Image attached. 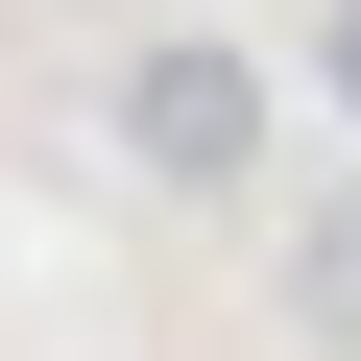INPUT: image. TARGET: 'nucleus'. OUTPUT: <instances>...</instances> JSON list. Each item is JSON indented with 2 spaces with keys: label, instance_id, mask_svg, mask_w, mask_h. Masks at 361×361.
<instances>
[{
  "label": "nucleus",
  "instance_id": "obj_3",
  "mask_svg": "<svg viewBox=\"0 0 361 361\" xmlns=\"http://www.w3.org/2000/svg\"><path fill=\"white\" fill-rule=\"evenodd\" d=\"M313 73H337V121H361V0H313Z\"/></svg>",
  "mask_w": 361,
  "mask_h": 361
},
{
  "label": "nucleus",
  "instance_id": "obj_1",
  "mask_svg": "<svg viewBox=\"0 0 361 361\" xmlns=\"http://www.w3.org/2000/svg\"><path fill=\"white\" fill-rule=\"evenodd\" d=\"M121 169L145 193H265V49H217V25L121 49Z\"/></svg>",
  "mask_w": 361,
  "mask_h": 361
},
{
  "label": "nucleus",
  "instance_id": "obj_2",
  "mask_svg": "<svg viewBox=\"0 0 361 361\" xmlns=\"http://www.w3.org/2000/svg\"><path fill=\"white\" fill-rule=\"evenodd\" d=\"M289 313H313V361H361V169L289 217Z\"/></svg>",
  "mask_w": 361,
  "mask_h": 361
}]
</instances>
